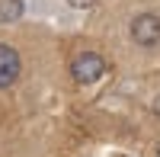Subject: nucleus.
<instances>
[{
  "label": "nucleus",
  "mask_w": 160,
  "mask_h": 157,
  "mask_svg": "<svg viewBox=\"0 0 160 157\" xmlns=\"http://www.w3.org/2000/svg\"><path fill=\"white\" fill-rule=\"evenodd\" d=\"M68 3H71V7H77V10H87V7L96 3V0H68Z\"/></svg>",
  "instance_id": "obj_5"
},
{
  "label": "nucleus",
  "mask_w": 160,
  "mask_h": 157,
  "mask_svg": "<svg viewBox=\"0 0 160 157\" xmlns=\"http://www.w3.org/2000/svg\"><path fill=\"white\" fill-rule=\"evenodd\" d=\"M71 74L77 84H96L106 74V58L96 55V51H83V55H77L71 61Z\"/></svg>",
  "instance_id": "obj_1"
},
{
  "label": "nucleus",
  "mask_w": 160,
  "mask_h": 157,
  "mask_svg": "<svg viewBox=\"0 0 160 157\" xmlns=\"http://www.w3.org/2000/svg\"><path fill=\"white\" fill-rule=\"evenodd\" d=\"M131 38H135L138 45L151 48L160 42V16H154V13H141V16L131 19Z\"/></svg>",
  "instance_id": "obj_2"
},
{
  "label": "nucleus",
  "mask_w": 160,
  "mask_h": 157,
  "mask_svg": "<svg viewBox=\"0 0 160 157\" xmlns=\"http://www.w3.org/2000/svg\"><path fill=\"white\" fill-rule=\"evenodd\" d=\"M22 16V0H0V23H16Z\"/></svg>",
  "instance_id": "obj_4"
},
{
  "label": "nucleus",
  "mask_w": 160,
  "mask_h": 157,
  "mask_svg": "<svg viewBox=\"0 0 160 157\" xmlns=\"http://www.w3.org/2000/svg\"><path fill=\"white\" fill-rule=\"evenodd\" d=\"M19 71H22V61L16 55V48L10 45H0V90H7L19 80Z\"/></svg>",
  "instance_id": "obj_3"
},
{
  "label": "nucleus",
  "mask_w": 160,
  "mask_h": 157,
  "mask_svg": "<svg viewBox=\"0 0 160 157\" xmlns=\"http://www.w3.org/2000/svg\"><path fill=\"white\" fill-rule=\"evenodd\" d=\"M154 112H157V115H160V96H157V99H154Z\"/></svg>",
  "instance_id": "obj_6"
}]
</instances>
